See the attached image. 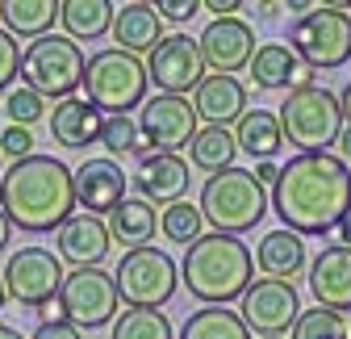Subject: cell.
Returning a JSON list of instances; mask_svg holds the SVG:
<instances>
[{
  "label": "cell",
  "instance_id": "44dd1931",
  "mask_svg": "<svg viewBox=\"0 0 351 339\" xmlns=\"http://www.w3.org/2000/svg\"><path fill=\"white\" fill-rule=\"evenodd\" d=\"M109 226L93 214H71L59 226V256L71 260L75 268H97L109 256Z\"/></svg>",
  "mask_w": 351,
  "mask_h": 339
},
{
  "label": "cell",
  "instance_id": "f1b7e54d",
  "mask_svg": "<svg viewBox=\"0 0 351 339\" xmlns=\"http://www.w3.org/2000/svg\"><path fill=\"white\" fill-rule=\"evenodd\" d=\"M234 155H239V143H234V135L226 130V126H201V130L193 135V143H189L193 167H201V172H209V176L234 167Z\"/></svg>",
  "mask_w": 351,
  "mask_h": 339
},
{
  "label": "cell",
  "instance_id": "bcb514c9",
  "mask_svg": "<svg viewBox=\"0 0 351 339\" xmlns=\"http://www.w3.org/2000/svg\"><path fill=\"white\" fill-rule=\"evenodd\" d=\"M9 239H13V226H9V218H5V214H0V251L9 247Z\"/></svg>",
  "mask_w": 351,
  "mask_h": 339
},
{
  "label": "cell",
  "instance_id": "836d02e7",
  "mask_svg": "<svg viewBox=\"0 0 351 339\" xmlns=\"http://www.w3.org/2000/svg\"><path fill=\"white\" fill-rule=\"evenodd\" d=\"M109 155H130V151H138V121L130 117V113H109L101 121V139Z\"/></svg>",
  "mask_w": 351,
  "mask_h": 339
},
{
  "label": "cell",
  "instance_id": "11a10c76",
  "mask_svg": "<svg viewBox=\"0 0 351 339\" xmlns=\"http://www.w3.org/2000/svg\"><path fill=\"white\" fill-rule=\"evenodd\" d=\"M0 176H5V163H0Z\"/></svg>",
  "mask_w": 351,
  "mask_h": 339
},
{
  "label": "cell",
  "instance_id": "1f68e13d",
  "mask_svg": "<svg viewBox=\"0 0 351 339\" xmlns=\"http://www.w3.org/2000/svg\"><path fill=\"white\" fill-rule=\"evenodd\" d=\"M113 339H176V335L163 310H121V318H113Z\"/></svg>",
  "mask_w": 351,
  "mask_h": 339
},
{
  "label": "cell",
  "instance_id": "5b68a950",
  "mask_svg": "<svg viewBox=\"0 0 351 339\" xmlns=\"http://www.w3.org/2000/svg\"><path fill=\"white\" fill-rule=\"evenodd\" d=\"M147 63L138 55H130V51H97L93 59H88L84 67V84L80 89L88 93L84 101L101 109L105 117L109 113H130V109H138L147 101Z\"/></svg>",
  "mask_w": 351,
  "mask_h": 339
},
{
  "label": "cell",
  "instance_id": "9c48e42d",
  "mask_svg": "<svg viewBox=\"0 0 351 339\" xmlns=\"http://www.w3.org/2000/svg\"><path fill=\"white\" fill-rule=\"evenodd\" d=\"M289 47L297 51L301 63H310L314 71H335L351 59V13L339 9H314L293 21Z\"/></svg>",
  "mask_w": 351,
  "mask_h": 339
},
{
  "label": "cell",
  "instance_id": "d4e9b609",
  "mask_svg": "<svg viewBox=\"0 0 351 339\" xmlns=\"http://www.w3.org/2000/svg\"><path fill=\"white\" fill-rule=\"evenodd\" d=\"M234 143L239 151H247L255 163L259 159H276L285 147V130H280V117L272 109H247L234 126Z\"/></svg>",
  "mask_w": 351,
  "mask_h": 339
},
{
  "label": "cell",
  "instance_id": "83f0119b",
  "mask_svg": "<svg viewBox=\"0 0 351 339\" xmlns=\"http://www.w3.org/2000/svg\"><path fill=\"white\" fill-rule=\"evenodd\" d=\"M113 0H63L59 21L71 42H97L113 30Z\"/></svg>",
  "mask_w": 351,
  "mask_h": 339
},
{
  "label": "cell",
  "instance_id": "f907efd6",
  "mask_svg": "<svg viewBox=\"0 0 351 339\" xmlns=\"http://www.w3.org/2000/svg\"><path fill=\"white\" fill-rule=\"evenodd\" d=\"M5 302H9V293H5V277H0V310H5Z\"/></svg>",
  "mask_w": 351,
  "mask_h": 339
},
{
  "label": "cell",
  "instance_id": "ffe728a7",
  "mask_svg": "<svg viewBox=\"0 0 351 339\" xmlns=\"http://www.w3.org/2000/svg\"><path fill=\"white\" fill-rule=\"evenodd\" d=\"M193 109H197V121L230 130V121L247 113V89L234 75H205L193 89Z\"/></svg>",
  "mask_w": 351,
  "mask_h": 339
},
{
  "label": "cell",
  "instance_id": "30bf717a",
  "mask_svg": "<svg viewBox=\"0 0 351 339\" xmlns=\"http://www.w3.org/2000/svg\"><path fill=\"white\" fill-rule=\"evenodd\" d=\"M117 306H121L117 281L101 264L97 268H75L59 285V318H67L71 327H88V331L109 327L117 318Z\"/></svg>",
  "mask_w": 351,
  "mask_h": 339
},
{
  "label": "cell",
  "instance_id": "52a82bcc",
  "mask_svg": "<svg viewBox=\"0 0 351 339\" xmlns=\"http://www.w3.org/2000/svg\"><path fill=\"white\" fill-rule=\"evenodd\" d=\"M280 130H285V143H293L301 155L310 151H330L339 143V130H343V109H339V97L322 84H310V89H297L285 97L280 105Z\"/></svg>",
  "mask_w": 351,
  "mask_h": 339
},
{
  "label": "cell",
  "instance_id": "3957f363",
  "mask_svg": "<svg viewBox=\"0 0 351 339\" xmlns=\"http://www.w3.org/2000/svg\"><path fill=\"white\" fill-rule=\"evenodd\" d=\"M251 272H255L251 247L239 235H222V231H209L197 243H189L184 264H180V281L201 306L239 302L247 293V285L255 281Z\"/></svg>",
  "mask_w": 351,
  "mask_h": 339
},
{
  "label": "cell",
  "instance_id": "277c9868",
  "mask_svg": "<svg viewBox=\"0 0 351 339\" xmlns=\"http://www.w3.org/2000/svg\"><path fill=\"white\" fill-rule=\"evenodd\" d=\"M197 209L205 222H213V231L243 235V231H255L268 214V189L247 167H226V172H213L205 180Z\"/></svg>",
  "mask_w": 351,
  "mask_h": 339
},
{
  "label": "cell",
  "instance_id": "7dc6e473",
  "mask_svg": "<svg viewBox=\"0 0 351 339\" xmlns=\"http://www.w3.org/2000/svg\"><path fill=\"white\" fill-rule=\"evenodd\" d=\"M0 339H25L17 327H9V323H0Z\"/></svg>",
  "mask_w": 351,
  "mask_h": 339
},
{
  "label": "cell",
  "instance_id": "6da1fadb",
  "mask_svg": "<svg viewBox=\"0 0 351 339\" xmlns=\"http://www.w3.org/2000/svg\"><path fill=\"white\" fill-rule=\"evenodd\" d=\"M268 205L293 235H326L339 226V218L351 209V172L330 151L293 155L276 185L268 189Z\"/></svg>",
  "mask_w": 351,
  "mask_h": 339
},
{
  "label": "cell",
  "instance_id": "603a6c76",
  "mask_svg": "<svg viewBox=\"0 0 351 339\" xmlns=\"http://www.w3.org/2000/svg\"><path fill=\"white\" fill-rule=\"evenodd\" d=\"M113 42H117V51H130V55H151L159 42H163V17L147 5H125L113 13Z\"/></svg>",
  "mask_w": 351,
  "mask_h": 339
},
{
  "label": "cell",
  "instance_id": "f35d334b",
  "mask_svg": "<svg viewBox=\"0 0 351 339\" xmlns=\"http://www.w3.org/2000/svg\"><path fill=\"white\" fill-rule=\"evenodd\" d=\"M34 339H84L80 327H71L67 318H47V323H38Z\"/></svg>",
  "mask_w": 351,
  "mask_h": 339
},
{
  "label": "cell",
  "instance_id": "d590c367",
  "mask_svg": "<svg viewBox=\"0 0 351 339\" xmlns=\"http://www.w3.org/2000/svg\"><path fill=\"white\" fill-rule=\"evenodd\" d=\"M17 75H21V42L0 25V93H5Z\"/></svg>",
  "mask_w": 351,
  "mask_h": 339
},
{
  "label": "cell",
  "instance_id": "74e56055",
  "mask_svg": "<svg viewBox=\"0 0 351 339\" xmlns=\"http://www.w3.org/2000/svg\"><path fill=\"white\" fill-rule=\"evenodd\" d=\"M155 13L163 17V21H193L197 13H201V0H155Z\"/></svg>",
  "mask_w": 351,
  "mask_h": 339
},
{
  "label": "cell",
  "instance_id": "f5cc1de1",
  "mask_svg": "<svg viewBox=\"0 0 351 339\" xmlns=\"http://www.w3.org/2000/svg\"><path fill=\"white\" fill-rule=\"evenodd\" d=\"M259 339H285V335H259Z\"/></svg>",
  "mask_w": 351,
  "mask_h": 339
},
{
  "label": "cell",
  "instance_id": "e0dca14e",
  "mask_svg": "<svg viewBox=\"0 0 351 339\" xmlns=\"http://www.w3.org/2000/svg\"><path fill=\"white\" fill-rule=\"evenodd\" d=\"M251 80L259 84V89H268V93H297V89H310L314 84V67L310 63H301L293 47H285V42H263V47H255L251 55Z\"/></svg>",
  "mask_w": 351,
  "mask_h": 339
},
{
  "label": "cell",
  "instance_id": "f546056e",
  "mask_svg": "<svg viewBox=\"0 0 351 339\" xmlns=\"http://www.w3.org/2000/svg\"><path fill=\"white\" fill-rule=\"evenodd\" d=\"M180 339H251V331L243 327V318L226 306H205L193 310L180 327Z\"/></svg>",
  "mask_w": 351,
  "mask_h": 339
},
{
  "label": "cell",
  "instance_id": "484cf974",
  "mask_svg": "<svg viewBox=\"0 0 351 339\" xmlns=\"http://www.w3.org/2000/svg\"><path fill=\"white\" fill-rule=\"evenodd\" d=\"M109 239H117L121 247H151V239H155V226H159V218H155V205L151 201H143V197H125L117 209H109Z\"/></svg>",
  "mask_w": 351,
  "mask_h": 339
},
{
  "label": "cell",
  "instance_id": "60d3db41",
  "mask_svg": "<svg viewBox=\"0 0 351 339\" xmlns=\"http://www.w3.org/2000/svg\"><path fill=\"white\" fill-rule=\"evenodd\" d=\"M201 9H209L213 17H234L243 9V0H201Z\"/></svg>",
  "mask_w": 351,
  "mask_h": 339
},
{
  "label": "cell",
  "instance_id": "681fc988",
  "mask_svg": "<svg viewBox=\"0 0 351 339\" xmlns=\"http://www.w3.org/2000/svg\"><path fill=\"white\" fill-rule=\"evenodd\" d=\"M259 9H263V17H276V0H259Z\"/></svg>",
  "mask_w": 351,
  "mask_h": 339
},
{
  "label": "cell",
  "instance_id": "2e32d148",
  "mask_svg": "<svg viewBox=\"0 0 351 339\" xmlns=\"http://www.w3.org/2000/svg\"><path fill=\"white\" fill-rule=\"evenodd\" d=\"M125 185H130V176L121 172V163H113V159H84L71 172L75 205L88 209L93 218L109 214V209H117L125 201Z\"/></svg>",
  "mask_w": 351,
  "mask_h": 339
},
{
  "label": "cell",
  "instance_id": "9a60e30c",
  "mask_svg": "<svg viewBox=\"0 0 351 339\" xmlns=\"http://www.w3.org/2000/svg\"><path fill=\"white\" fill-rule=\"evenodd\" d=\"M197 47H201L205 67H213L217 75H234L255 55V30L239 17H213L205 34L197 38Z\"/></svg>",
  "mask_w": 351,
  "mask_h": 339
},
{
  "label": "cell",
  "instance_id": "4fadbf2b",
  "mask_svg": "<svg viewBox=\"0 0 351 339\" xmlns=\"http://www.w3.org/2000/svg\"><path fill=\"white\" fill-rule=\"evenodd\" d=\"M301 314V298L293 281H276V277H259L247 285V293L239 298V318L247 331L255 335H285Z\"/></svg>",
  "mask_w": 351,
  "mask_h": 339
},
{
  "label": "cell",
  "instance_id": "816d5d0a",
  "mask_svg": "<svg viewBox=\"0 0 351 339\" xmlns=\"http://www.w3.org/2000/svg\"><path fill=\"white\" fill-rule=\"evenodd\" d=\"M343 323H347V339H351V314H347V318H343Z\"/></svg>",
  "mask_w": 351,
  "mask_h": 339
},
{
  "label": "cell",
  "instance_id": "7c38bea8",
  "mask_svg": "<svg viewBox=\"0 0 351 339\" xmlns=\"http://www.w3.org/2000/svg\"><path fill=\"white\" fill-rule=\"evenodd\" d=\"M5 293L17 302V306H29V310H42L59 298V285H63V260L47 247H21L9 256L5 264Z\"/></svg>",
  "mask_w": 351,
  "mask_h": 339
},
{
  "label": "cell",
  "instance_id": "d6a6232c",
  "mask_svg": "<svg viewBox=\"0 0 351 339\" xmlns=\"http://www.w3.org/2000/svg\"><path fill=\"white\" fill-rule=\"evenodd\" d=\"M293 339H347V323L343 314L318 306V310H301L293 323Z\"/></svg>",
  "mask_w": 351,
  "mask_h": 339
},
{
  "label": "cell",
  "instance_id": "f6af8a7d",
  "mask_svg": "<svg viewBox=\"0 0 351 339\" xmlns=\"http://www.w3.org/2000/svg\"><path fill=\"white\" fill-rule=\"evenodd\" d=\"M339 109H343V121H351V84L339 93Z\"/></svg>",
  "mask_w": 351,
  "mask_h": 339
},
{
  "label": "cell",
  "instance_id": "db71d44e",
  "mask_svg": "<svg viewBox=\"0 0 351 339\" xmlns=\"http://www.w3.org/2000/svg\"><path fill=\"white\" fill-rule=\"evenodd\" d=\"M130 5H147V0H130Z\"/></svg>",
  "mask_w": 351,
  "mask_h": 339
},
{
  "label": "cell",
  "instance_id": "b9f144b4",
  "mask_svg": "<svg viewBox=\"0 0 351 339\" xmlns=\"http://www.w3.org/2000/svg\"><path fill=\"white\" fill-rule=\"evenodd\" d=\"M335 243L339 247H351V209H347V214L339 218V226H335Z\"/></svg>",
  "mask_w": 351,
  "mask_h": 339
},
{
  "label": "cell",
  "instance_id": "4dcf8cb0",
  "mask_svg": "<svg viewBox=\"0 0 351 339\" xmlns=\"http://www.w3.org/2000/svg\"><path fill=\"white\" fill-rule=\"evenodd\" d=\"M205 218H201V209L193 205V201H171V205H163V214H159V231H163V239H171V243H197L205 231Z\"/></svg>",
  "mask_w": 351,
  "mask_h": 339
},
{
  "label": "cell",
  "instance_id": "c3c4849f",
  "mask_svg": "<svg viewBox=\"0 0 351 339\" xmlns=\"http://www.w3.org/2000/svg\"><path fill=\"white\" fill-rule=\"evenodd\" d=\"M322 9H339V13H347V9H351V0H322Z\"/></svg>",
  "mask_w": 351,
  "mask_h": 339
},
{
  "label": "cell",
  "instance_id": "d6986e66",
  "mask_svg": "<svg viewBox=\"0 0 351 339\" xmlns=\"http://www.w3.org/2000/svg\"><path fill=\"white\" fill-rule=\"evenodd\" d=\"M310 293L326 310H351V247H322L310 264Z\"/></svg>",
  "mask_w": 351,
  "mask_h": 339
},
{
  "label": "cell",
  "instance_id": "e575fe53",
  "mask_svg": "<svg viewBox=\"0 0 351 339\" xmlns=\"http://www.w3.org/2000/svg\"><path fill=\"white\" fill-rule=\"evenodd\" d=\"M5 113H9V121L13 126H34L42 113H47V101H42L34 89H9V101H5Z\"/></svg>",
  "mask_w": 351,
  "mask_h": 339
},
{
  "label": "cell",
  "instance_id": "7bdbcfd3",
  "mask_svg": "<svg viewBox=\"0 0 351 339\" xmlns=\"http://www.w3.org/2000/svg\"><path fill=\"white\" fill-rule=\"evenodd\" d=\"M280 5H285L293 17H305V13H314V9H318V0H280Z\"/></svg>",
  "mask_w": 351,
  "mask_h": 339
},
{
  "label": "cell",
  "instance_id": "4316f807",
  "mask_svg": "<svg viewBox=\"0 0 351 339\" xmlns=\"http://www.w3.org/2000/svg\"><path fill=\"white\" fill-rule=\"evenodd\" d=\"M59 5L63 0H0V21L13 38H42L51 34L59 21Z\"/></svg>",
  "mask_w": 351,
  "mask_h": 339
},
{
  "label": "cell",
  "instance_id": "8fae6325",
  "mask_svg": "<svg viewBox=\"0 0 351 339\" xmlns=\"http://www.w3.org/2000/svg\"><path fill=\"white\" fill-rule=\"evenodd\" d=\"M134 121H138V155H151V151L176 155V151H184L193 143V135L201 130L193 101L189 97H167V93L143 101Z\"/></svg>",
  "mask_w": 351,
  "mask_h": 339
},
{
  "label": "cell",
  "instance_id": "ac0fdd59",
  "mask_svg": "<svg viewBox=\"0 0 351 339\" xmlns=\"http://www.w3.org/2000/svg\"><path fill=\"white\" fill-rule=\"evenodd\" d=\"M138 197L151 205H171L180 201L189 189V163L180 155H167V151H151L138 159V172H134Z\"/></svg>",
  "mask_w": 351,
  "mask_h": 339
},
{
  "label": "cell",
  "instance_id": "ee69618b",
  "mask_svg": "<svg viewBox=\"0 0 351 339\" xmlns=\"http://www.w3.org/2000/svg\"><path fill=\"white\" fill-rule=\"evenodd\" d=\"M335 147H339V159L347 163V159H351V121H343V130H339V143H335Z\"/></svg>",
  "mask_w": 351,
  "mask_h": 339
},
{
  "label": "cell",
  "instance_id": "cb8c5ba5",
  "mask_svg": "<svg viewBox=\"0 0 351 339\" xmlns=\"http://www.w3.org/2000/svg\"><path fill=\"white\" fill-rule=\"evenodd\" d=\"M255 264L263 277H276V281H293L305 268V239L293 231H268L255 247Z\"/></svg>",
  "mask_w": 351,
  "mask_h": 339
},
{
  "label": "cell",
  "instance_id": "7402d4cb",
  "mask_svg": "<svg viewBox=\"0 0 351 339\" xmlns=\"http://www.w3.org/2000/svg\"><path fill=\"white\" fill-rule=\"evenodd\" d=\"M101 121L105 113L93 109L84 97H67V101H55V113H51V139L67 151H80L88 143L101 139Z\"/></svg>",
  "mask_w": 351,
  "mask_h": 339
},
{
  "label": "cell",
  "instance_id": "7a4b0ae2",
  "mask_svg": "<svg viewBox=\"0 0 351 339\" xmlns=\"http://www.w3.org/2000/svg\"><path fill=\"white\" fill-rule=\"evenodd\" d=\"M75 209L71 167L55 155H25L0 176V214L25 235L59 231Z\"/></svg>",
  "mask_w": 351,
  "mask_h": 339
},
{
  "label": "cell",
  "instance_id": "5bb4252c",
  "mask_svg": "<svg viewBox=\"0 0 351 339\" xmlns=\"http://www.w3.org/2000/svg\"><path fill=\"white\" fill-rule=\"evenodd\" d=\"M147 80L167 97H189L205 80V59L197 38L189 34H163V42L147 55Z\"/></svg>",
  "mask_w": 351,
  "mask_h": 339
},
{
  "label": "cell",
  "instance_id": "ba28073f",
  "mask_svg": "<svg viewBox=\"0 0 351 339\" xmlns=\"http://www.w3.org/2000/svg\"><path fill=\"white\" fill-rule=\"evenodd\" d=\"M117 298L130 306V310H159L176 298V285H180V277H176V260L167 256L163 247H134L125 251L117 272Z\"/></svg>",
  "mask_w": 351,
  "mask_h": 339
},
{
  "label": "cell",
  "instance_id": "8992f818",
  "mask_svg": "<svg viewBox=\"0 0 351 339\" xmlns=\"http://www.w3.org/2000/svg\"><path fill=\"white\" fill-rule=\"evenodd\" d=\"M84 51L67 34H42L21 51V80L42 101H67L84 84Z\"/></svg>",
  "mask_w": 351,
  "mask_h": 339
},
{
  "label": "cell",
  "instance_id": "8d00e7d4",
  "mask_svg": "<svg viewBox=\"0 0 351 339\" xmlns=\"http://www.w3.org/2000/svg\"><path fill=\"white\" fill-rule=\"evenodd\" d=\"M0 155H9L13 163L17 159H25V155H34V135H29V126H5L0 130Z\"/></svg>",
  "mask_w": 351,
  "mask_h": 339
},
{
  "label": "cell",
  "instance_id": "ab89813d",
  "mask_svg": "<svg viewBox=\"0 0 351 339\" xmlns=\"http://www.w3.org/2000/svg\"><path fill=\"white\" fill-rule=\"evenodd\" d=\"M251 176H255L263 189H272V185H276V176H280V163H276V159H259Z\"/></svg>",
  "mask_w": 351,
  "mask_h": 339
}]
</instances>
